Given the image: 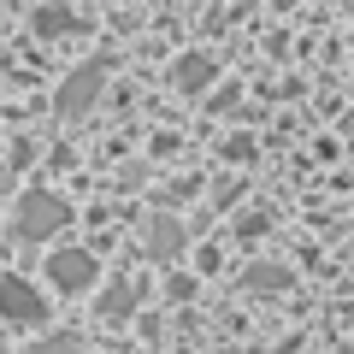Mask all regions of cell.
<instances>
[{"mask_svg": "<svg viewBox=\"0 0 354 354\" xmlns=\"http://www.w3.org/2000/svg\"><path fill=\"white\" fill-rule=\"evenodd\" d=\"M65 225H71V201L53 195V189H30L24 201H18V213H12V236L18 242H48L53 230H65Z\"/></svg>", "mask_w": 354, "mask_h": 354, "instance_id": "1", "label": "cell"}, {"mask_svg": "<svg viewBox=\"0 0 354 354\" xmlns=\"http://www.w3.org/2000/svg\"><path fill=\"white\" fill-rule=\"evenodd\" d=\"M0 319L18 325V330H41L48 325V295H41L24 272H6V278H0Z\"/></svg>", "mask_w": 354, "mask_h": 354, "instance_id": "2", "label": "cell"}, {"mask_svg": "<svg viewBox=\"0 0 354 354\" xmlns=\"http://www.w3.org/2000/svg\"><path fill=\"white\" fill-rule=\"evenodd\" d=\"M48 283L59 295H88L95 283H101V260H95V248H53Z\"/></svg>", "mask_w": 354, "mask_h": 354, "instance_id": "3", "label": "cell"}, {"mask_svg": "<svg viewBox=\"0 0 354 354\" xmlns=\"http://www.w3.org/2000/svg\"><path fill=\"white\" fill-rule=\"evenodd\" d=\"M101 88H106V65H101V59H83V65H77V71L59 83V95H53L59 118H83V113H95Z\"/></svg>", "mask_w": 354, "mask_h": 354, "instance_id": "4", "label": "cell"}, {"mask_svg": "<svg viewBox=\"0 0 354 354\" xmlns=\"http://www.w3.org/2000/svg\"><path fill=\"white\" fill-rule=\"evenodd\" d=\"M142 242H148V260H153V266H177V260H183V242H189V230L177 225V218L153 213L148 230H142Z\"/></svg>", "mask_w": 354, "mask_h": 354, "instance_id": "5", "label": "cell"}, {"mask_svg": "<svg viewBox=\"0 0 354 354\" xmlns=\"http://www.w3.org/2000/svg\"><path fill=\"white\" fill-rule=\"evenodd\" d=\"M136 307H142V283H130V278H118L113 290L101 295V319H106V325H124V319H136Z\"/></svg>", "mask_w": 354, "mask_h": 354, "instance_id": "6", "label": "cell"}, {"mask_svg": "<svg viewBox=\"0 0 354 354\" xmlns=\"http://www.w3.org/2000/svg\"><path fill=\"white\" fill-rule=\"evenodd\" d=\"M218 77V59H207V53H183V59L171 65V83L183 88V95H195V88H207Z\"/></svg>", "mask_w": 354, "mask_h": 354, "instance_id": "7", "label": "cell"}, {"mask_svg": "<svg viewBox=\"0 0 354 354\" xmlns=\"http://www.w3.org/2000/svg\"><path fill=\"white\" fill-rule=\"evenodd\" d=\"M242 290H254V295H283L290 290V266H248V272H242Z\"/></svg>", "mask_w": 354, "mask_h": 354, "instance_id": "8", "label": "cell"}, {"mask_svg": "<svg viewBox=\"0 0 354 354\" xmlns=\"http://www.w3.org/2000/svg\"><path fill=\"white\" fill-rule=\"evenodd\" d=\"M30 30H36V36H65V30H77V12H65V6H36V12H30Z\"/></svg>", "mask_w": 354, "mask_h": 354, "instance_id": "9", "label": "cell"}, {"mask_svg": "<svg viewBox=\"0 0 354 354\" xmlns=\"http://www.w3.org/2000/svg\"><path fill=\"white\" fill-rule=\"evenodd\" d=\"M24 354H83V342H77L71 330H53V337H41V342H30Z\"/></svg>", "mask_w": 354, "mask_h": 354, "instance_id": "10", "label": "cell"}, {"mask_svg": "<svg viewBox=\"0 0 354 354\" xmlns=\"http://www.w3.org/2000/svg\"><path fill=\"white\" fill-rule=\"evenodd\" d=\"M195 295V278H165V301H189Z\"/></svg>", "mask_w": 354, "mask_h": 354, "instance_id": "11", "label": "cell"}]
</instances>
